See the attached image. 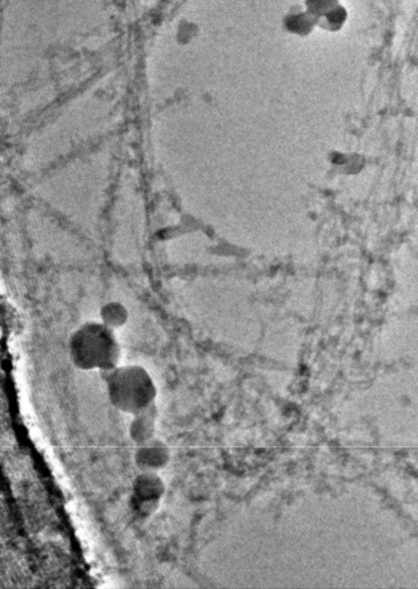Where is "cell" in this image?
I'll use <instances>...</instances> for the list:
<instances>
[{
	"label": "cell",
	"instance_id": "obj_1",
	"mask_svg": "<svg viewBox=\"0 0 418 589\" xmlns=\"http://www.w3.org/2000/svg\"><path fill=\"white\" fill-rule=\"evenodd\" d=\"M100 376L107 385L109 402L124 414L137 415L156 402L157 387L142 366H117L101 371Z\"/></svg>",
	"mask_w": 418,
	"mask_h": 589
},
{
	"label": "cell",
	"instance_id": "obj_2",
	"mask_svg": "<svg viewBox=\"0 0 418 589\" xmlns=\"http://www.w3.org/2000/svg\"><path fill=\"white\" fill-rule=\"evenodd\" d=\"M71 361L83 371H109L120 360V348L108 326L87 325L71 336Z\"/></svg>",
	"mask_w": 418,
	"mask_h": 589
},
{
	"label": "cell",
	"instance_id": "obj_3",
	"mask_svg": "<svg viewBox=\"0 0 418 589\" xmlns=\"http://www.w3.org/2000/svg\"><path fill=\"white\" fill-rule=\"evenodd\" d=\"M165 488L158 472L141 471L133 481L129 499V507L134 515L141 519L154 516L165 494Z\"/></svg>",
	"mask_w": 418,
	"mask_h": 589
},
{
	"label": "cell",
	"instance_id": "obj_4",
	"mask_svg": "<svg viewBox=\"0 0 418 589\" xmlns=\"http://www.w3.org/2000/svg\"><path fill=\"white\" fill-rule=\"evenodd\" d=\"M171 461V450L162 440L152 439L138 445L134 453V463L139 471L159 472Z\"/></svg>",
	"mask_w": 418,
	"mask_h": 589
},
{
	"label": "cell",
	"instance_id": "obj_5",
	"mask_svg": "<svg viewBox=\"0 0 418 589\" xmlns=\"http://www.w3.org/2000/svg\"><path fill=\"white\" fill-rule=\"evenodd\" d=\"M158 414V407L155 402L147 409L133 416V420L129 425V437L135 444L139 445L155 439Z\"/></svg>",
	"mask_w": 418,
	"mask_h": 589
},
{
	"label": "cell",
	"instance_id": "obj_6",
	"mask_svg": "<svg viewBox=\"0 0 418 589\" xmlns=\"http://www.w3.org/2000/svg\"><path fill=\"white\" fill-rule=\"evenodd\" d=\"M282 24L291 35L307 37L317 28V20L303 5L294 6L287 12Z\"/></svg>",
	"mask_w": 418,
	"mask_h": 589
},
{
	"label": "cell",
	"instance_id": "obj_7",
	"mask_svg": "<svg viewBox=\"0 0 418 589\" xmlns=\"http://www.w3.org/2000/svg\"><path fill=\"white\" fill-rule=\"evenodd\" d=\"M348 16L347 8L342 6V4H340V5L328 12L327 14L320 16L317 20V27L322 28L324 31L329 33L339 32L344 28L346 23H347Z\"/></svg>",
	"mask_w": 418,
	"mask_h": 589
},
{
	"label": "cell",
	"instance_id": "obj_8",
	"mask_svg": "<svg viewBox=\"0 0 418 589\" xmlns=\"http://www.w3.org/2000/svg\"><path fill=\"white\" fill-rule=\"evenodd\" d=\"M340 4V0H304L303 6L318 20Z\"/></svg>",
	"mask_w": 418,
	"mask_h": 589
}]
</instances>
